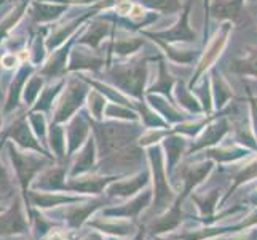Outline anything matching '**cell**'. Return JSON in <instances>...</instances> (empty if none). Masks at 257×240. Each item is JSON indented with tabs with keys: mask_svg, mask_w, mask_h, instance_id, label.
Here are the masks:
<instances>
[{
	"mask_svg": "<svg viewBox=\"0 0 257 240\" xmlns=\"http://www.w3.org/2000/svg\"><path fill=\"white\" fill-rule=\"evenodd\" d=\"M149 12L160 13L162 16H171V15H179V12L184 8L182 0H136Z\"/></svg>",
	"mask_w": 257,
	"mask_h": 240,
	"instance_id": "obj_34",
	"label": "cell"
},
{
	"mask_svg": "<svg viewBox=\"0 0 257 240\" xmlns=\"http://www.w3.org/2000/svg\"><path fill=\"white\" fill-rule=\"evenodd\" d=\"M203 152V158H209L216 164H230V162H236V160H241L243 157H247L251 154V149H247L238 143H233L230 146H212L208 147Z\"/></svg>",
	"mask_w": 257,
	"mask_h": 240,
	"instance_id": "obj_26",
	"label": "cell"
},
{
	"mask_svg": "<svg viewBox=\"0 0 257 240\" xmlns=\"http://www.w3.org/2000/svg\"><path fill=\"white\" fill-rule=\"evenodd\" d=\"M66 80L67 78H59V80H55V84H51L48 87H45L42 90L39 100L35 101V104L32 106V112H48L53 109V104H56L59 95L63 93L64 87H66Z\"/></svg>",
	"mask_w": 257,
	"mask_h": 240,
	"instance_id": "obj_31",
	"label": "cell"
},
{
	"mask_svg": "<svg viewBox=\"0 0 257 240\" xmlns=\"http://www.w3.org/2000/svg\"><path fill=\"white\" fill-rule=\"evenodd\" d=\"M8 150H10V157L13 162L16 178H18V181L21 183L23 194L28 195L29 183L32 181V178L47 165V160L31 152H20V150L15 147V143L8 144Z\"/></svg>",
	"mask_w": 257,
	"mask_h": 240,
	"instance_id": "obj_9",
	"label": "cell"
},
{
	"mask_svg": "<svg viewBox=\"0 0 257 240\" xmlns=\"http://www.w3.org/2000/svg\"><path fill=\"white\" fill-rule=\"evenodd\" d=\"M29 200L32 202V205H35L40 210L53 208L58 205H66V203H75L83 200L80 195H69V194H61L58 191H29Z\"/></svg>",
	"mask_w": 257,
	"mask_h": 240,
	"instance_id": "obj_27",
	"label": "cell"
},
{
	"mask_svg": "<svg viewBox=\"0 0 257 240\" xmlns=\"http://www.w3.org/2000/svg\"><path fill=\"white\" fill-rule=\"evenodd\" d=\"M45 240H67V237H66V234L59 232V230H53V232H50L47 235Z\"/></svg>",
	"mask_w": 257,
	"mask_h": 240,
	"instance_id": "obj_49",
	"label": "cell"
},
{
	"mask_svg": "<svg viewBox=\"0 0 257 240\" xmlns=\"http://www.w3.org/2000/svg\"><path fill=\"white\" fill-rule=\"evenodd\" d=\"M34 67L35 66H32V64L28 66V63H24L20 67V70L16 72L13 82H12V88L8 90L7 101L4 104V112H10V111H13L16 108L18 104H20V98L23 96V90H24L26 84H28L29 75L32 74Z\"/></svg>",
	"mask_w": 257,
	"mask_h": 240,
	"instance_id": "obj_29",
	"label": "cell"
},
{
	"mask_svg": "<svg viewBox=\"0 0 257 240\" xmlns=\"http://www.w3.org/2000/svg\"><path fill=\"white\" fill-rule=\"evenodd\" d=\"M29 123L35 133V136L39 139H45V136L48 135V125H47V120H45V115L43 112H32L29 114Z\"/></svg>",
	"mask_w": 257,
	"mask_h": 240,
	"instance_id": "obj_44",
	"label": "cell"
},
{
	"mask_svg": "<svg viewBox=\"0 0 257 240\" xmlns=\"http://www.w3.org/2000/svg\"><path fill=\"white\" fill-rule=\"evenodd\" d=\"M146 101L152 106V108L160 114L171 127L192 117V115L184 112L181 108H177L173 101H170L168 98H165L162 95H146Z\"/></svg>",
	"mask_w": 257,
	"mask_h": 240,
	"instance_id": "obj_24",
	"label": "cell"
},
{
	"mask_svg": "<svg viewBox=\"0 0 257 240\" xmlns=\"http://www.w3.org/2000/svg\"><path fill=\"white\" fill-rule=\"evenodd\" d=\"M48 141L50 147L56 158H66L67 157V138H66V128H63L61 123L51 122L48 127Z\"/></svg>",
	"mask_w": 257,
	"mask_h": 240,
	"instance_id": "obj_33",
	"label": "cell"
},
{
	"mask_svg": "<svg viewBox=\"0 0 257 240\" xmlns=\"http://www.w3.org/2000/svg\"><path fill=\"white\" fill-rule=\"evenodd\" d=\"M0 127H2V111H0Z\"/></svg>",
	"mask_w": 257,
	"mask_h": 240,
	"instance_id": "obj_52",
	"label": "cell"
},
{
	"mask_svg": "<svg viewBox=\"0 0 257 240\" xmlns=\"http://www.w3.org/2000/svg\"><path fill=\"white\" fill-rule=\"evenodd\" d=\"M146 43H147V39L143 34L113 29L112 37L109 39L107 53H105L109 66L113 61H125V59L138 56L139 51L146 47Z\"/></svg>",
	"mask_w": 257,
	"mask_h": 240,
	"instance_id": "obj_6",
	"label": "cell"
},
{
	"mask_svg": "<svg viewBox=\"0 0 257 240\" xmlns=\"http://www.w3.org/2000/svg\"><path fill=\"white\" fill-rule=\"evenodd\" d=\"M192 92L197 95V98L203 106V111H205L206 115L216 112L214 111V101H212V92H211V80H209L208 74L200 80Z\"/></svg>",
	"mask_w": 257,
	"mask_h": 240,
	"instance_id": "obj_39",
	"label": "cell"
},
{
	"mask_svg": "<svg viewBox=\"0 0 257 240\" xmlns=\"http://www.w3.org/2000/svg\"><path fill=\"white\" fill-rule=\"evenodd\" d=\"M246 0H212L209 15L211 20L220 23H232L233 26H240L243 23Z\"/></svg>",
	"mask_w": 257,
	"mask_h": 240,
	"instance_id": "obj_15",
	"label": "cell"
},
{
	"mask_svg": "<svg viewBox=\"0 0 257 240\" xmlns=\"http://www.w3.org/2000/svg\"><path fill=\"white\" fill-rule=\"evenodd\" d=\"M173 95H174V103H176L177 108H181L184 112L192 115V117H197V115L205 114L203 106L197 98V95H195L189 88V82H185V80H182V78L181 80L177 78Z\"/></svg>",
	"mask_w": 257,
	"mask_h": 240,
	"instance_id": "obj_25",
	"label": "cell"
},
{
	"mask_svg": "<svg viewBox=\"0 0 257 240\" xmlns=\"http://www.w3.org/2000/svg\"><path fill=\"white\" fill-rule=\"evenodd\" d=\"M91 133L96 141L99 160L109 158L133 144H138L144 127L141 122H121V120H93L90 115Z\"/></svg>",
	"mask_w": 257,
	"mask_h": 240,
	"instance_id": "obj_2",
	"label": "cell"
},
{
	"mask_svg": "<svg viewBox=\"0 0 257 240\" xmlns=\"http://www.w3.org/2000/svg\"><path fill=\"white\" fill-rule=\"evenodd\" d=\"M255 101H257V95H255Z\"/></svg>",
	"mask_w": 257,
	"mask_h": 240,
	"instance_id": "obj_54",
	"label": "cell"
},
{
	"mask_svg": "<svg viewBox=\"0 0 257 240\" xmlns=\"http://www.w3.org/2000/svg\"><path fill=\"white\" fill-rule=\"evenodd\" d=\"M90 226L99 229V230H104V232H113L118 235H125L131 230V224L123 223V221H113V223H109L105 218H102V221H93V223H90Z\"/></svg>",
	"mask_w": 257,
	"mask_h": 240,
	"instance_id": "obj_43",
	"label": "cell"
},
{
	"mask_svg": "<svg viewBox=\"0 0 257 240\" xmlns=\"http://www.w3.org/2000/svg\"><path fill=\"white\" fill-rule=\"evenodd\" d=\"M102 203H104L102 200H93L90 203H80V205H78V202H77L75 205L67 207L64 210V216H66L67 224L74 229L80 227L88 219V216H90L97 207L102 205Z\"/></svg>",
	"mask_w": 257,
	"mask_h": 240,
	"instance_id": "obj_32",
	"label": "cell"
},
{
	"mask_svg": "<svg viewBox=\"0 0 257 240\" xmlns=\"http://www.w3.org/2000/svg\"><path fill=\"white\" fill-rule=\"evenodd\" d=\"M4 210H5V207H4V205H2V203H0V213H2V211H4Z\"/></svg>",
	"mask_w": 257,
	"mask_h": 240,
	"instance_id": "obj_51",
	"label": "cell"
},
{
	"mask_svg": "<svg viewBox=\"0 0 257 240\" xmlns=\"http://www.w3.org/2000/svg\"><path fill=\"white\" fill-rule=\"evenodd\" d=\"M66 175H67V167H53L48 168L43 173L39 175L37 181L34 183L35 189L40 191H66Z\"/></svg>",
	"mask_w": 257,
	"mask_h": 240,
	"instance_id": "obj_28",
	"label": "cell"
},
{
	"mask_svg": "<svg viewBox=\"0 0 257 240\" xmlns=\"http://www.w3.org/2000/svg\"><path fill=\"white\" fill-rule=\"evenodd\" d=\"M83 240H102V238H101V235H97V234H91V235H88Z\"/></svg>",
	"mask_w": 257,
	"mask_h": 240,
	"instance_id": "obj_50",
	"label": "cell"
},
{
	"mask_svg": "<svg viewBox=\"0 0 257 240\" xmlns=\"http://www.w3.org/2000/svg\"><path fill=\"white\" fill-rule=\"evenodd\" d=\"M109 66V61L105 56L99 55L97 51L88 48L85 45L75 43L69 56L67 74H102L104 69Z\"/></svg>",
	"mask_w": 257,
	"mask_h": 240,
	"instance_id": "obj_8",
	"label": "cell"
},
{
	"mask_svg": "<svg viewBox=\"0 0 257 240\" xmlns=\"http://www.w3.org/2000/svg\"><path fill=\"white\" fill-rule=\"evenodd\" d=\"M75 45V37L67 40L64 45H61L59 48L53 50L51 55L47 58V61L43 63L40 72L43 77L51 78V80H59L66 78L67 75V64H69V56Z\"/></svg>",
	"mask_w": 257,
	"mask_h": 240,
	"instance_id": "obj_12",
	"label": "cell"
},
{
	"mask_svg": "<svg viewBox=\"0 0 257 240\" xmlns=\"http://www.w3.org/2000/svg\"><path fill=\"white\" fill-rule=\"evenodd\" d=\"M212 0H203V12H205V18H203V45L209 40V23H211V15H209V8H211Z\"/></svg>",
	"mask_w": 257,
	"mask_h": 240,
	"instance_id": "obj_46",
	"label": "cell"
},
{
	"mask_svg": "<svg viewBox=\"0 0 257 240\" xmlns=\"http://www.w3.org/2000/svg\"><path fill=\"white\" fill-rule=\"evenodd\" d=\"M121 176H105L96 173H85L78 176H70L66 183V191L80 194H101L110 183L120 180Z\"/></svg>",
	"mask_w": 257,
	"mask_h": 240,
	"instance_id": "obj_13",
	"label": "cell"
},
{
	"mask_svg": "<svg viewBox=\"0 0 257 240\" xmlns=\"http://www.w3.org/2000/svg\"><path fill=\"white\" fill-rule=\"evenodd\" d=\"M233 28L235 26L232 23H220L219 28L216 29V32L212 34L209 37V40L203 45L200 58H198L197 63H195L193 74L189 78L190 90H193L200 80L206 74H209V70L216 66L219 58L224 55V51L228 45L230 35H232V32H233Z\"/></svg>",
	"mask_w": 257,
	"mask_h": 240,
	"instance_id": "obj_3",
	"label": "cell"
},
{
	"mask_svg": "<svg viewBox=\"0 0 257 240\" xmlns=\"http://www.w3.org/2000/svg\"><path fill=\"white\" fill-rule=\"evenodd\" d=\"M176 82H177L176 75L171 72L170 69H168L166 59L162 55V58L158 59V64H157V78H155V82L149 84L146 95H162V96L168 98V100L174 103L173 93H174Z\"/></svg>",
	"mask_w": 257,
	"mask_h": 240,
	"instance_id": "obj_19",
	"label": "cell"
},
{
	"mask_svg": "<svg viewBox=\"0 0 257 240\" xmlns=\"http://www.w3.org/2000/svg\"><path fill=\"white\" fill-rule=\"evenodd\" d=\"M133 5H135V0H118L112 12L117 13L118 16H128Z\"/></svg>",
	"mask_w": 257,
	"mask_h": 240,
	"instance_id": "obj_47",
	"label": "cell"
},
{
	"mask_svg": "<svg viewBox=\"0 0 257 240\" xmlns=\"http://www.w3.org/2000/svg\"><path fill=\"white\" fill-rule=\"evenodd\" d=\"M187 138L179 135V133H170L162 143L163 152H165V164H166V172L171 175L177 167L184 154H187Z\"/></svg>",
	"mask_w": 257,
	"mask_h": 240,
	"instance_id": "obj_21",
	"label": "cell"
},
{
	"mask_svg": "<svg viewBox=\"0 0 257 240\" xmlns=\"http://www.w3.org/2000/svg\"><path fill=\"white\" fill-rule=\"evenodd\" d=\"M26 230H28V218L24 215L21 200H16L0 215V235H20Z\"/></svg>",
	"mask_w": 257,
	"mask_h": 240,
	"instance_id": "obj_17",
	"label": "cell"
},
{
	"mask_svg": "<svg viewBox=\"0 0 257 240\" xmlns=\"http://www.w3.org/2000/svg\"><path fill=\"white\" fill-rule=\"evenodd\" d=\"M190 10L192 4L185 2L184 8L177 15L176 21L166 29H146L141 34L146 39H160L166 43H176V45H193L198 40V32L190 26Z\"/></svg>",
	"mask_w": 257,
	"mask_h": 240,
	"instance_id": "obj_5",
	"label": "cell"
},
{
	"mask_svg": "<svg viewBox=\"0 0 257 240\" xmlns=\"http://www.w3.org/2000/svg\"><path fill=\"white\" fill-rule=\"evenodd\" d=\"M150 42L155 43V47L158 48V51L165 56V59H168L170 63L177 64V66H195V63L200 58L201 50L190 47V45H176V43H166L160 39H154L150 37L147 39Z\"/></svg>",
	"mask_w": 257,
	"mask_h": 240,
	"instance_id": "obj_14",
	"label": "cell"
},
{
	"mask_svg": "<svg viewBox=\"0 0 257 240\" xmlns=\"http://www.w3.org/2000/svg\"><path fill=\"white\" fill-rule=\"evenodd\" d=\"M91 136V125L88 115H74L67 122L66 138H67V155H74L78 149Z\"/></svg>",
	"mask_w": 257,
	"mask_h": 240,
	"instance_id": "obj_16",
	"label": "cell"
},
{
	"mask_svg": "<svg viewBox=\"0 0 257 240\" xmlns=\"http://www.w3.org/2000/svg\"><path fill=\"white\" fill-rule=\"evenodd\" d=\"M107 103H109V100L101 92H97V90H94V88H91L90 93H88V98H86V104H85L88 108V114H90V117L93 120H97V122L104 120Z\"/></svg>",
	"mask_w": 257,
	"mask_h": 240,
	"instance_id": "obj_36",
	"label": "cell"
},
{
	"mask_svg": "<svg viewBox=\"0 0 257 240\" xmlns=\"http://www.w3.org/2000/svg\"><path fill=\"white\" fill-rule=\"evenodd\" d=\"M21 63V59L15 53H5V55L0 58V66L5 69H15L18 64Z\"/></svg>",
	"mask_w": 257,
	"mask_h": 240,
	"instance_id": "obj_48",
	"label": "cell"
},
{
	"mask_svg": "<svg viewBox=\"0 0 257 240\" xmlns=\"http://www.w3.org/2000/svg\"><path fill=\"white\" fill-rule=\"evenodd\" d=\"M246 96H247V100H246L247 108H249V123H251L254 136L257 139V101H255V95L247 85H246Z\"/></svg>",
	"mask_w": 257,
	"mask_h": 240,
	"instance_id": "obj_45",
	"label": "cell"
},
{
	"mask_svg": "<svg viewBox=\"0 0 257 240\" xmlns=\"http://www.w3.org/2000/svg\"><path fill=\"white\" fill-rule=\"evenodd\" d=\"M146 155L150 164V172L155 186V205H166L174 197V194L168 184V172L165 164V152L162 144H155L146 149Z\"/></svg>",
	"mask_w": 257,
	"mask_h": 240,
	"instance_id": "obj_7",
	"label": "cell"
},
{
	"mask_svg": "<svg viewBox=\"0 0 257 240\" xmlns=\"http://www.w3.org/2000/svg\"><path fill=\"white\" fill-rule=\"evenodd\" d=\"M5 138H12L13 143H16L20 147L23 149H28V150H35L37 154L40 155H45L48 158H51L50 154H47V150L40 146V139L35 136V133L31 127V123L28 122V117H20L16 119L10 128H8L4 135H2V139Z\"/></svg>",
	"mask_w": 257,
	"mask_h": 240,
	"instance_id": "obj_11",
	"label": "cell"
},
{
	"mask_svg": "<svg viewBox=\"0 0 257 240\" xmlns=\"http://www.w3.org/2000/svg\"><path fill=\"white\" fill-rule=\"evenodd\" d=\"M162 53L154 56H135L125 61H113L110 66L104 69L102 80L118 88L135 101L146 100V92L149 87L150 63L158 61Z\"/></svg>",
	"mask_w": 257,
	"mask_h": 240,
	"instance_id": "obj_1",
	"label": "cell"
},
{
	"mask_svg": "<svg viewBox=\"0 0 257 240\" xmlns=\"http://www.w3.org/2000/svg\"><path fill=\"white\" fill-rule=\"evenodd\" d=\"M97 147H96V141L91 133V136L88 138L86 143L82 146V149H78V152H75L72 167H70L69 175L70 176H78V175H85V173H91L94 168H97Z\"/></svg>",
	"mask_w": 257,
	"mask_h": 240,
	"instance_id": "obj_18",
	"label": "cell"
},
{
	"mask_svg": "<svg viewBox=\"0 0 257 240\" xmlns=\"http://www.w3.org/2000/svg\"><path fill=\"white\" fill-rule=\"evenodd\" d=\"M105 119L121 120V122H139V115H138L136 109L131 108V106L109 101L107 108H105Z\"/></svg>",
	"mask_w": 257,
	"mask_h": 240,
	"instance_id": "obj_37",
	"label": "cell"
},
{
	"mask_svg": "<svg viewBox=\"0 0 257 240\" xmlns=\"http://www.w3.org/2000/svg\"><path fill=\"white\" fill-rule=\"evenodd\" d=\"M257 178V155L252 158V160H249L240 172H238L235 176H233V184L230 186V191H228V194L225 195V199L228 197L230 194H232L236 188H240V186H243V184H246V183H249V181H252V180H255Z\"/></svg>",
	"mask_w": 257,
	"mask_h": 240,
	"instance_id": "obj_40",
	"label": "cell"
},
{
	"mask_svg": "<svg viewBox=\"0 0 257 240\" xmlns=\"http://www.w3.org/2000/svg\"><path fill=\"white\" fill-rule=\"evenodd\" d=\"M43 82H45V77L42 74H37V75H32L28 84H26L24 90H23V98L28 106H34L35 101L39 100V96L43 90Z\"/></svg>",
	"mask_w": 257,
	"mask_h": 240,
	"instance_id": "obj_41",
	"label": "cell"
},
{
	"mask_svg": "<svg viewBox=\"0 0 257 240\" xmlns=\"http://www.w3.org/2000/svg\"><path fill=\"white\" fill-rule=\"evenodd\" d=\"M230 72L244 78L257 80V47L246 45L238 55L230 61Z\"/></svg>",
	"mask_w": 257,
	"mask_h": 240,
	"instance_id": "obj_22",
	"label": "cell"
},
{
	"mask_svg": "<svg viewBox=\"0 0 257 240\" xmlns=\"http://www.w3.org/2000/svg\"><path fill=\"white\" fill-rule=\"evenodd\" d=\"M67 5L50 0H34L29 7V15L35 24H51L58 21L67 12Z\"/></svg>",
	"mask_w": 257,
	"mask_h": 240,
	"instance_id": "obj_23",
	"label": "cell"
},
{
	"mask_svg": "<svg viewBox=\"0 0 257 240\" xmlns=\"http://www.w3.org/2000/svg\"><path fill=\"white\" fill-rule=\"evenodd\" d=\"M113 29H115L113 24L107 20V18H104L102 15H97L83 26L82 32L75 37V43H78V45H85V47L99 53L102 42L112 37Z\"/></svg>",
	"mask_w": 257,
	"mask_h": 240,
	"instance_id": "obj_10",
	"label": "cell"
},
{
	"mask_svg": "<svg viewBox=\"0 0 257 240\" xmlns=\"http://www.w3.org/2000/svg\"><path fill=\"white\" fill-rule=\"evenodd\" d=\"M209 80H211V92H212V101H214V111L219 112L225 109L235 98L233 88L228 84V80L224 74L214 66L209 70Z\"/></svg>",
	"mask_w": 257,
	"mask_h": 240,
	"instance_id": "obj_20",
	"label": "cell"
},
{
	"mask_svg": "<svg viewBox=\"0 0 257 240\" xmlns=\"http://www.w3.org/2000/svg\"><path fill=\"white\" fill-rule=\"evenodd\" d=\"M150 197H152V194H150V191H146L144 194H141L139 197H136L133 202L126 203V207L105 210V211H104V215H105V216L117 215V216H126V218L138 216V213H139L141 210H143V208L147 205V203L150 202Z\"/></svg>",
	"mask_w": 257,
	"mask_h": 240,
	"instance_id": "obj_35",
	"label": "cell"
},
{
	"mask_svg": "<svg viewBox=\"0 0 257 240\" xmlns=\"http://www.w3.org/2000/svg\"><path fill=\"white\" fill-rule=\"evenodd\" d=\"M149 183V173L147 172H139L138 175L128 178L123 181H113L107 186V192L115 197H130V195L136 194L141 191L144 186Z\"/></svg>",
	"mask_w": 257,
	"mask_h": 240,
	"instance_id": "obj_30",
	"label": "cell"
},
{
	"mask_svg": "<svg viewBox=\"0 0 257 240\" xmlns=\"http://www.w3.org/2000/svg\"><path fill=\"white\" fill-rule=\"evenodd\" d=\"M171 133V128H144L143 135L139 136L138 144L141 147H150L155 144L163 143V139Z\"/></svg>",
	"mask_w": 257,
	"mask_h": 240,
	"instance_id": "obj_42",
	"label": "cell"
},
{
	"mask_svg": "<svg viewBox=\"0 0 257 240\" xmlns=\"http://www.w3.org/2000/svg\"><path fill=\"white\" fill-rule=\"evenodd\" d=\"M255 24H257V16H255Z\"/></svg>",
	"mask_w": 257,
	"mask_h": 240,
	"instance_id": "obj_53",
	"label": "cell"
},
{
	"mask_svg": "<svg viewBox=\"0 0 257 240\" xmlns=\"http://www.w3.org/2000/svg\"><path fill=\"white\" fill-rule=\"evenodd\" d=\"M28 8H29V0H23V2L18 4L15 7V10L8 13V16L0 23V45H2V42L7 39V35L12 32L15 26L20 23V20L23 18L24 12L28 10Z\"/></svg>",
	"mask_w": 257,
	"mask_h": 240,
	"instance_id": "obj_38",
	"label": "cell"
},
{
	"mask_svg": "<svg viewBox=\"0 0 257 240\" xmlns=\"http://www.w3.org/2000/svg\"><path fill=\"white\" fill-rule=\"evenodd\" d=\"M90 90H91V87L77 74L72 77H67L64 90L59 95L58 101L55 104L53 122L63 125V123L72 119L74 115H77V112L86 104V98Z\"/></svg>",
	"mask_w": 257,
	"mask_h": 240,
	"instance_id": "obj_4",
	"label": "cell"
}]
</instances>
